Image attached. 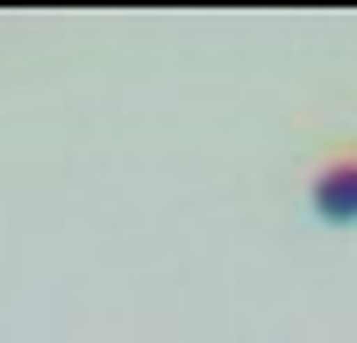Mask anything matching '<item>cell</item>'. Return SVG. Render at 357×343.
I'll list each match as a JSON object with an SVG mask.
<instances>
[{"label": "cell", "instance_id": "cell-1", "mask_svg": "<svg viewBox=\"0 0 357 343\" xmlns=\"http://www.w3.org/2000/svg\"><path fill=\"white\" fill-rule=\"evenodd\" d=\"M314 215L357 222V158H350V165H329V172L314 179Z\"/></svg>", "mask_w": 357, "mask_h": 343}]
</instances>
